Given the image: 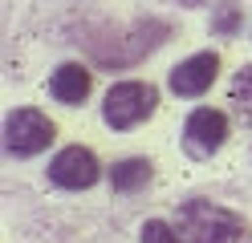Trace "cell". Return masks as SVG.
<instances>
[{
  "mask_svg": "<svg viewBox=\"0 0 252 243\" xmlns=\"http://www.w3.org/2000/svg\"><path fill=\"white\" fill-rule=\"evenodd\" d=\"M143 243H183V239H179V231L171 223L151 219V223H143Z\"/></svg>",
  "mask_w": 252,
  "mask_h": 243,
  "instance_id": "10",
  "label": "cell"
},
{
  "mask_svg": "<svg viewBox=\"0 0 252 243\" xmlns=\"http://www.w3.org/2000/svg\"><path fill=\"white\" fill-rule=\"evenodd\" d=\"M98 158H94V150H86V146H65L53 162H49V178L61 187V190H86L98 183Z\"/></svg>",
  "mask_w": 252,
  "mask_h": 243,
  "instance_id": "5",
  "label": "cell"
},
{
  "mask_svg": "<svg viewBox=\"0 0 252 243\" xmlns=\"http://www.w3.org/2000/svg\"><path fill=\"white\" fill-rule=\"evenodd\" d=\"M179 239L183 243H240L244 235V219L236 211L208 203V199H191L179 207Z\"/></svg>",
  "mask_w": 252,
  "mask_h": 243,
  "instance_id": "1",
  "label": "cell"
},
{
  "mask_svg": "<svg viewBox=\"0 0 252 243\" xmlns=\"http://www.w3.org/2000/svg\"><path fill=\"white\" fill-rule=\"evenodd\" d=\"M212 28H216V32H236V28H240V12H236V8L228 4V8H224V12H220L216 21H212Z\"/></svg>",
  "mask_w": 252,
  "mask_h": 243,
  "instance_id": "11",
  "label": "cell"
},
{
  "mask_svg": "<svg viewBox=\"0 0 252 243\" xmlns=\"http://www.w3.org/2000/svg\"><path fill=\"white\" fill-rule=\"evenodd\" d=\"M53 134L57 130L41 109H17V113H8V122H4V146H8V154H17V158L41 154L45 146L53 142Z\"/></svg>",
  "mask_w": 252,
  "mask_h": 243,
  "instance_id": "3",
  "label": "cell"
},
{
  "mask_svg": "<svg viewBox=\"0 0 252 243\" xmlns=\"http://www.w3.org/2000/svg\"><path fill=\"white\" fill-rule=\"evenodd\" d=\"M163 4H179V8H203V4H212V0H163Z\"/></svg>",
  "mask_w": 252,
  "mask_h": 243,
  "instance_id": "12",
  "label": "cell"
},
{
  "mask_svg": "<svg viewBox=\"0 0 252 243\" xmlns=\"http://www.w3.org/2000/svg\"><path fill=\"white\" fill-rule=\"evenodd\" d=\"M216 73H220V53H195L171 69V89L179 97H199L212 89Z\"/></svg>",
  "mask_w": 252,
  "mask_h": 243,
  "instance_id": "6",
  "label": "cell"
},
{
  "mask_svg": "<svg viewBox=\"0 0 252 243\" xmlns=\"http://www.w3.org/2000/svg\"><path fill=\"white\" fill-rule=\"evenodd\" d=\"M151 183V162L147 158H122L114 162V170H110V187L118 194H134Z\"/></svg>",
  "mask_w": 252,
  "mask_h": 243,
  "instance_id": "8",
  "label": "cell"
},
{
  "mask_svg": "<svg viewBox=\"0 0 252 243\" xmlns=\"http://www.w3.org/2000/svg\"><path fill=\"white\" fill-rule=\"evenodd\" d=\"M155 106H159V93L147 81H118V85L106 89L102 102V118L110 130H134L138 122H147Z\"/></svg>",
  "mask_w": 252,
  "mask_h": 243,
  "instance_id": "2",
  "label": "cell"
},
{
  "mask_svg": "<svg viewBox=\"0 0 252 243\" xmlns=\"http://www.w3.org/2000/svg\"><path fill=\"white\" fill-rule=\"evenodd\" d=\"M90 85H94V77H90L86 65H77V61H65V65L49 77V93L57 97V102H65V106L86 102V97H90Z\"/></svg>",
  "mask_w": 252,
  "mask_h": 243,
  "instance_id": "7",
  "label": "cell"
},
{
  "mask_svg": "<svg viewBox=\"0 0 252 243\" xmlns=\"http://www.w3.org/2000/svg\"><path fill=\"white\" fill-rule=\"evenodd\" d=\"M232 106L244 122H252V65H240V73L232 77Z\"/></svg>",
  "mask_w": 252,
  "mask_h": 243,
  "instance_id": "9",
  "label": "cell"
},
{
  "mask_svg": "<svg viewBox=\"0 0 252 243\" xmlns=\"http://www.w3.org/2000/svg\"><path fill=\"white\" fill-rule=\"evenodd\" d=\"M224 138H228V118L220 109H208V106L195 109L183 126V150L191 158H212L224 146Z\"/></svg>",
  "mask_w": 252,
  "mask_h": 243,
  "instance_id": "4",
  "label": "cell"
}]
</instances>
